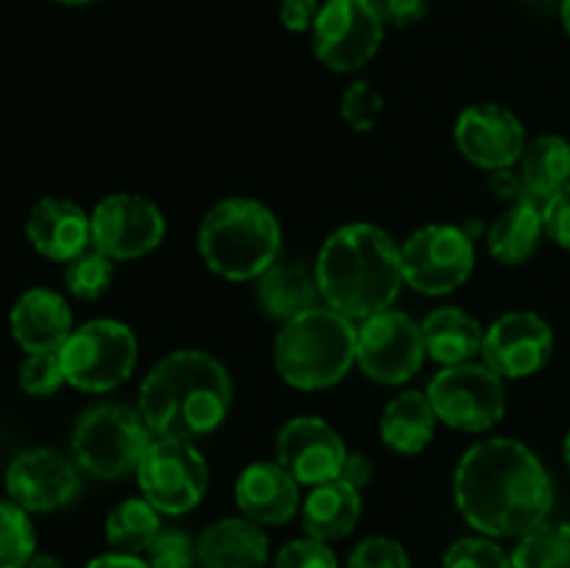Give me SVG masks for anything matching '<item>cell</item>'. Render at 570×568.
Returning a JSON list of instances; mask_svg holds the SVG:
<instances>
[{
    "label": "cell",
    "instance_id": "cell-1",
    "mask_svg": "<svg viewBox=\"0 0 570 568\" xmlns=\"http://www.w3.org/2000/svg\"><path fill=\"white\" fill-rule=\"evenodd\" d=\"M454 499L476 532L523 538L549 518L554 482L521 440L493 438L465 451L454 473Z\"/></svg>",
    "mask_w": 570,
    "mask_h": 568
},
{
    "label": "cell",
    "instance_id": "cell-2",
    "mask_svg": "<svg viewBox=\"0 0 570 568\" xmlns=\"http://www.w3.org/2000/svg\"><path fill=\"white\" fill-rule=\"evenodd\" d=\"M323 304L351 321H367L399 298L401 248L384 228L351 223L323 243L315 262Z\"/></svg>",
    "mask_w": 570,
    "mask_h": 568
},
{
    "label": "cell",
    "instance_id": "cell-3",
    "mask_svg": "<svg viewBox=\"0 0 570 568\" xmlns=\"http://www.w3.org/2000/svg\"><path fill=\"white\" fill-rule=\"evenodd\" d=\"M228 410L232 379L206 351L167 354L139 388V412L154 434L167 440H193L215 432Z\"/></svg>",
    "mask_w": 570,
    "mask_h": 568
},
{
    "label": "cell",
    "instance_id": "cell-4",
    "mask_svg": "<svg viewBox=\"0 0 570 568\" xmlns=\"http://www.w3.org/2000/svg\"><path fill=\"white\" fill-rule=\"evenodd\" d=\"M198 248L217 276L250 282L282 254V226L259 200L228 198L212 206L200 221Z\"/></svg>",
    "mask_w": 570,
    "mask_h": 568
},
{
    "label": "cell",
    "instance_id": "cell-5",
    "mask_svg": "<svg viewBox=\"0 0 570 568\" xmlns=\"http://www.w3.org/2000/svg\"><path fill=\"white\" fill-rule=\"evenodd\" d=\"M276 371L298 390H326L356 362L354 321L332 306H315L284 323L273 349Z\"/></svg>",
    "mask_w": 570,
    "mask_h": 568
},
{
    "label": "cell",
    "instance_id": "cell-6",
    "mask_svg": "<svg viewBox=\"0 0 570 568\" xmlns=\"http://www.w3.org/2000/svg\"><path fill=\"white\" fill-rule=\"evenodd\" d=\"M154 429L148 427L139 407L98 404L78 418L72 429V457L83 471L100 479H117L137 471Z\"/></svg>",
    "mask_w": 570,
    "mask_h": 568
},
{
    "label": "cell",
    "instance_id": "cell-7",
    "mask_svg": "<svg viewBox=\"0 0 570 568\" xmlns=\"http://www.w3.org/2000/svg\"><path fill=\"white\" fill-rule=\"evenodd\" d=\"M59 356L67 384L83 393H109L134 373L137 337L126 323L98 317L72 329Z\"/></svg>",
    "mask_w": 570,
    "mask_h": 568
},
{
    "label": "cell",
    "instance_id": "cell-8",
    "mask_svg": "<svg viewBox=\"0 0 570 568\" xmlns=\"http://www.w3.org/2000/svg\"><path fill=\"white\" fill-rule=\"evenodd\" d=\"M139 490L165 516H184L204 501L209 468L189 440H154L137 466Z\"/></svg>",
    "mask_w": 570,
    "mask_h": 568
},
{
    "label": "cell",
    "instance_id": "cell-9",
    "mask_svg": "<svg viewBox=\"0 0 570 568\" xmlns=\"http://www.w3.org/2000/svg\"><path fill=\"white\" fill-rule=\"evenodd\" d=\"M429 401L440 421L460 432H484L504 418V379L488 365L443 368L426 388Z\"/></svg>",
    "mask_w": 570,
    "mask_h": 568
},
{
    "label": "cell",
    "instance_id": "cell-10",
    "mask_svg": "<svg viewBox=\"0 0 570 568\" xmlns=\"http://www.w3.org/2000/svg\"><path fill=\"white\" fill-rule=\"evenodd\" d=\"M473 265V237L460 226H423L401 245L404 284L423 295L454 293L471 278Z\"/></svg>",
    "mask_w": 570,
    "mask_h": 568
},
{
    "label": "cell",
    "instance_id": "cell-11",
    "mask_svg": "<svg viewBox=\"0 0 570 568\" xmlns=\"http://www.w3.org/2000/svg\"><path fill=\"white\" fill-rule=\"evenodd\" d=\"M426 360L421 323L406 312L384 310L356 329V365L379 384H404Z\"/></svg>",
    "mask_w": 570,
    "mask_h": 568
},
{
    "label": "cell",
    "instance_id": "cell-12",
    "mask_svg": "<svg viewBox=\"0 0 570 568\" xmlns=\"http://www.w3.org/2000/svg\"><path fill=\"white\" fill-rule=\"evenodd\" d=\"M384 39V22L371 0H328L321 6L312 48L315 56L337 72L365 67L379 53Z\"/></svg>",
    "mask_w": 570,
    "mask_h": 568
},
{
    "label": "cell",
    "instance_id": "cell-13",
    "mask_svg": "<svg viewBox=\"0 0 570 568\" xmlns=\"http://www.w3.org/2000/svg\"><path fill=\"white\" fill-rule=\"evenodd\" d=\"M92 248L111 259H139L165 239L161 209L137 193H115L100 200L89 215Z\"/></svg>",
    "mask_w": 570,
    "mask_h": 568
},
{
    "label": "cell",
    "instance_id": "cell-14",
    "mask_svg": "<svg viewBox=\"0 0 570 568\" xmlns=\"http://www.w3.org/2000/svg\"><path fill=\"white\" fill-rule=\"evenodd\" d=\"M554 354V332L538 312H507L484 334V365L501 379H527Z\"/></svg>",
    "mask_w": 570,
    "mask_h": 568
},
{
    "label": "cell",
    "instance_id": "cell-15",
    "mask_svg": "<svg viewBox=\"0 0 570 568\" xmlns=\"http://www.w3.org/2000/svg\"><path fill=\"white\" fill-rule=\"evenodd\" d=\"M81 479L76 466L53 449H28L6 468V490L26 512H50L76 499Z\"/></svg>",
    "mask_w": 570,
    "mask_h": 568
},
{
    "label": "cell",
    "instance_id": "cell-16",
    "mask_svg": "<svg viewBox=\"0 0 570 568\" xmlns=\"http://www.w3.org/2000/svg\"><path fill=\"white\" fill-rule=\"evenodd\" d=\"M460 154L482 170H504L521 161L527 148L523 123L499 104L468 106L454 128Z\"/></svg>",
    "mask_w": 570,
    "mask_h": 568
},
{
    "label": "cell",
    "instance_id": "cell-17",
    "mask_svg": "<svg viewBox=\"0 0 570 568\" xmlns=\"http://www.w3.org/2000/svg\"><path fill=\"white\" fill-rule=\"evenodd\" d=\"M276 454L278 462L301 484L315 488V484L340 479L348 449L332 423L315 415H301L284 423L276 440Z\"/></svg>",
    "mask_w": 570,
    "mask_h": 568
},
{
    "label": "cell",
    "instance_id": "cell-18",
    "mask_svg": "<svg viewBox=\"0 0 570 568\" xmlns=\"http://www.w3.org/2000/svg\"><path fill=\"white\" fill-rule=\"evenodd\" d=\"M237 507L259 527L287 523L301 510V482L282 462H250L237 479Z\"/></svg>",
    "mask_w": 570,
    "mask_h": 568
},
{
    "label": "cell",
    "instance_id": "cell-19",
    "mask_svg": "<svg viewBox=\"0 0 570 568\" xmlns=\"http://www.w3.org/2000/svg\"><path fill=\"white\" fill-rule=\"evenodd\" d=\"M11 337L26 354L59 351L72 334V312L59 293L33 287L17 298L9 315Z\"/></svg>",
    "mask_w": 570,
    "mask_h": 568
},
{
    "label": "cell",
    "instance_id": "cell-20",
    "mask_svg": "<svg viewBox=\"0 0 570 568\" xmlns=\"http://www.w3.org/2000/svg\"><path fill=\"white\" fill-rule=\"evenodd\" d=\"M33 248L53 262H70L92 245L87 212L67 198H42L26 221Z\"/></svg>",
    "mask_w": 570,
    "mask_h": 568
},
{
    "label": "cell",
    "instance_id": "cell-21",
    "mask_svg": "<svg viewBox=\"0 0 570 568\" xmlns=\"http://www.w3.org/2000/svg\"><path fill=\"white\" fill-rule=\"evenodd\" d=\"M267 551V535L248 518H223L198 538V560L204 568H262Z\"/></svg>",
    "mask_w": 570,
    "mask_h": 568
},
{
    "label": "cell",
    "instance_id": "cell-22",
    "mask_svg": "<svg viewBox=\"0 0 570 568\" xmlns=\"http://www.w3.org/2000/svg\"><path fill=\"white\" fill-rule=\"evenodd\" d=\"M362 516V496L343 479L315 484L301 505V518L309 538L334 543L354 532Z\"/></svg>",
    "mask_w": 570,
    "mask_h": 568
},
{
    "label": "cell",
    "instance_id": "cell-23",
    "mask_svg": "<svg viewBox=\"0 0 570 568\" xmlns=\"http://www.w3.org/2000/svg\"><path fill=\"white\" fill-rule=\"evenodd\" d=\"M259 301L267 315L284 323L315 310L323 301L315 267L309 271L301 259H276L259 276Z\"/></svg>",
    "mask_w": 570,
    "mask_h": 568
},
{
    "label": "cell",
    "instance_id": "cell-24",
    "mask_svg": "<svg viewBox=\"0 0 570 568\" xmlns=\"http://www.w3.org/2000/svg\"><path fill=\"white\" fill-rule=\"evenodd\" d=\"M421 332L426 354L445 368L465 365L482 354L484 329L479 326L476 317L456 306H440L429 312L421 323Z\"/></svg>",
    "mask_w": 570,
    "mask_h": 568
},
{
    "label": "cell",
    "instance_id": "cell-25",
    "mask_svg": "<svg viewBox=\"0 0 570 568\" xmlns=\"http://www.w3.org/2000/svg\"><path fill=\"white\" fill-rule=\"evenodd\" d=\"M438 421L440 418L429 395L421 390H406L384 407L379 432H382L384 445L399 454H417L432 443Z\"/></svg>",
    "mask_w": 570,
    "mask_h": 568
},
{
    "label": "cell",
    "instance_id": "cell-26",
    "mask_svg": "<svg viewBox=\"0 0 570 568\" xmlns=\"http://www.w3.org/2000/svg\"><path fill=\"white\" fill-rule=\"evenodd\" d=\"M543 234V206L534 200H515L490 226L488 248L501 265H523L527 259H532Z\"/></svg>",
    "mask_w": 570,
    "mask_h": 568
},
{
    "label": "cell",
    "instance_id": "cell-27",
    "mask_svg": "<svg viewBox=\"0 0 570 568\" xmlns=\"http://www.w3.org/2000/svg\"><path fill=\"white\" fill-rule=\"evenodd\" d=\"M521 178L534 200L546 209L551 198L570 182V143L557 134H543L523 148Z\"/></svg>",
    "mask_w": 570,
    "mask_h": 568
},
{
    "label": "cell",
    "instance_id": "cell-28",
    "mask_svg": "<svg viewBox=\"0 0 570 568\" xmlns=\"http://www.w3.org/2000/svg\"><path fill=\"white\" fill-rule=\"evenodd\" d=\"M159 532V510H156L148 499L120 501V505L109 512V518H106V540H109L117 551H126V555L148 551V546L154 543Z\"/></svg>",
    "mask_w": 570,
    "mask_h": 568
},
{
    "label": "cell",
    "instance_id": "cell-29",
    "mask_svg": "<svg viewBox=\"0 0 570 568\" xmlns=\"http://www.w3.org/2000/svg\"><path fill=\"white\" fill-rule=\"evenodd\" d=\"M512 568H570V523H540L512 551Z\"/></svg>",
    "mask_w": 570,
    "mask_h": 568
},
{
    "label": "cell",
    "instance_id": "cell-30",
    "mask_svg": "<svg viewBox=\"0 0 570 568\" xmlns=\"http://www.w3.org/2000/svg\"><path fill=\"white\" fill-rule=\"evenodd\" d=\"M37 555V535L28 512L0 499V568H26Z\"/></svg>",
    "mask_w": 570,
    "mask_h": 568
},
{
    "label": "cell",
    "instance_id": "cell-31",
    "mask_svg": "<svg viewBox=\"0 0 570 568\" xmlns=\"http://www.w3.org/2000/svg\"><path fill=\"white\" fill-rule=\"evenodd\" d=\"M111 278H115V259L100 254L98 248H87L65 267L67 290L81 301H98L111 287Z\"/></svg>",
    "mask_w": 570,
    "mask_h": 568
},
{
    "label": "cell",
    "instance_id": "cell-32",
    "mask_svg": "<svg viewBox=\"0 0 570 568\" xmlns=\"http://www.w3.org/2000/svg\"><path fill=\"white\" fill-rule=\"evenodd\" d=\"M65 368H61L59 351H39L26 354L20 365V388L33 399H48L65 384Z\"/></svg>",
    "mask_w": 570,
    "mask_h": 568
},
{
    "label": "cell",
    "instance_id": "cell-33",
    "mask_svg": "<svg viewBox=\"0 0 570 568\" xmlns=\"http://www.w3.org/2000/svg\"><path fill=\"white\" fill-rule=\"evenodd\" d=\"M443 568H512V557L488 535L462 538L445 551Z\"/></svg>",
    "mask_w": 570,
    "mask_h": 568
},
{
    "label": "cell",
    "instance_id": "cell-34",
    "mask_svg": "<svg viewBox=\"0 0 570 568\" xmlns=\"http://www.w3.org/2000/svg\"><path fill=\"white\" fill-rule=\"evenodd\" d=\"M382 106H384V98L379 89H373L367 81H354L348 89H345L340 111H343V120L348 123V128L365 134L376 128L379 115H382Z\"/></svg>",
    "mask_w": 570,
    "mask_h": 568
},
{
    "label": "cell",
    "instance_id": "cell-35",
    "mask_svg": "<svg viewBox=\"0 0 570 568\" xmlns=\"http://www.w3.org/2000/svg\"><path fill=\"white\" fill-rule=\"evenodd\" d=\"M195 557H198V546L184 529H161L148 546L150 568H193Z\"/></svg>",
    "mask_w": 570,
    "mask_h": 568
},
{
    "label": "cell",
    "instance_id": "cell-36",
    "mask_svg": "<svg viewBox=\"0 0 570 568\" xmlns=\"http://www.w3.org/2000/svg\"><path fill=\"white\" fill-rule=\"evenodd\" d=\"M348 568H410L404 546L393 538H365L348 557Z\"/></svg>",
    "mask_w": 570,
    "mask_h": 568
},
{
    "label": "cell",
    "instance_id": "cell-37",
    "mask_svg": "<svg viewBox=\"0 0 570 568\" xmlns=\"http://www.w3.org/2000/svg\"><path fill=\"white\" fill-rule=\"evenodd\" d=\"M276 568H337V557L323 540L301 538L278 551Z\"/></svg>",
    "mask_w": 570,
    "mask_h": 568
},
{
    "label": "cell",
    "instance_id": "cell-38",
    "mask_svg": "<svg viewBox=\"0 0 570 568\" xmlns=\"http://www.w3.org/2000/svg\"><path fill=\"white\" fill-rule=\"evenodd\" d=\"M543 221L546 234H549L557 245L570 251V182L549 200V204H546Z\"/></svg>",
    "mask_w": 570,
    "mask_h": 568
},
{
    "label": "cell",
    "instance_id": "cell-39",
    "mask_svg": "<svg viewBox=\"0 0 570 568\" xmlns=\"http://www.w3.org/2000/svg\"><path fill=\"white\" fill-rule=\"evenodd\" d=\"M384 26L410 28L426 14V0H371Z\"/></svg>",
    "mask_w": 570,
    "mask_h": 568
},
{
    "label": "cell",
    "instance_id": "cell-40",
    "mask_svg": "<svg viewBox=\"0 0 570 568\" xmlns=\"http://www.w3.org/2000/svg\"><path fill=\"white\" fill-rule=\"evenodd\" d=\"M317 14H321V3L317 0H284L282 11H278L282 26L295 33L312 31L317 22Z\"/></svg>",
    "mask_w": 570,
    "mask_h": 568
},
{
    "label": "cell",
    "instance_id": "cell-41",
    "mask_svg": "<svg viewBox=\"0 0 570 568\" xmlns=\"http://www.w3.org/2000/svg\"><path fill=\"white\" fill-rule=\"evenodd\" d=\"M488 184L501 200H507V204H515V200H534L532 195H529V189L523 187L521 173H512V167H504V170H490ZM534 204H538V200H534Z\"/></svg>",
    "mask_w": 570,
    "mask_h": 568
},
{
    "label": "cell",
    "instance_id": "cell-42",
    "mask_svg": "<svg viewBox=\"0 0 570 568\" xmlns=\"http://www.w3.org/2000/svg\"><path fill=\"white\" fill-rule=\"evenodd\" d=\"M371 477H373L371 460H367L365 454H360V451H348L343 471H340V479L348 484H354L356 490H362L367 482H371Z\"/></svg>",
    "mask_w": 570,
    "mask_h": 568
},
{
    "label": "cell",
    "instance_id": "cell-43",
    "mask_svg": "<svg viewBox=\"0 0 570 568\" xmlns=\"http://www.w3.org/2000/svg\"><path fill=\"white\" fill-rule=\"evenodd\" d=\"M87 568H150L148 560H139L137 555H126V551H111V555H100L87 562Z\"/></svg>",
    "mask_w": 570,
    "mask_h": 568
},
{
    "label": "cell",
    "instance_id": "cell-44",
    "mask_svg": "<svg viewBox=\"0 0 570 568\" xmlns=\"http://www.w3.org/2000/svg\"><path fill=\"white\" fill-rule=\"evenodd\" d=\"M26 568H65V566H61V560H56L53 555H33Z\"/></svg>",
    "mask_w": 570,
    "mask_h": 568
},
{
    "label": "cell",
    "instance_id": "cell-45",
    "mask_svg": "<svg viewBox=\"0 0 570 568\" xmlns=\"http://www.w3.org/2000/svg\"><path fill=\"white\" fill-rule=\"evenodd\" d=\"M562 26H566V31L570 37V0H562Z\"/></svg>",
    "mask_w": 570,
    "mask_h": 568
},
{
    "label": "cell",
    "instance_id": "cell-46",
    "mask_svg": "<svg viewBox=\"0 0 570 568\" xmlns=\"http://www.w3.org/2000/svg\"><path fill=\"white\" fill-rule=\"evenodd\" d=\"M562 457H566V468H568V473H570V432H568V438H566V445H562Z\"/></svg>",
    "mask_w": 570,
    "mask_h": 568
},
{
    "label": "cell",
    "instance_id": "cell-47",
    "mask_svg": "<svg viewBox=\"0 0 570 568\" xmlns=\"http://www.w3.org/2000/svg\"><path fill=\"white\" fill-rule=\"evenodd\" d=\"M56 3H65V6H83V3H92V0H56Z\"/></svg>",
    "mask_w": 570,
    "mask_h": 568
}]
</instances>
